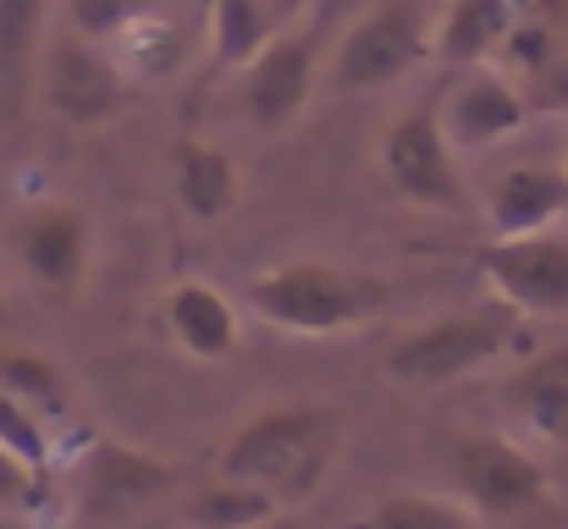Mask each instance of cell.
<instances>
[{
	"label": "cell",
	"instance_id": "obj_12",
	"mask_svg": "<svg viewBox=\"0 0 568 529\" xmlns=\"http://www.w3.org/2000/svg\"><path fill=\"white\" fill-rule=\"evenodd\" d=\"M568 215V166H508L486 187V226L497 237H541Z\"/></svg>",
	"mask_w": 568,
	"mask_h": 529
},
{
	"label": "cell",
	"instance_id": "obj_11",
	"mask_svg": "<svg viewBox=\"0 0 568 529\" xmlns=\"http://www.w3.org/2000/svg\"><path fill=\"white\" fill-rule=\"evenodd\" d=\"M22 271L50 287V293H72L89 271V215L78 204H39L17 221L11 232Z\"/></svg>",
	"mask_w": 568,
	"mask_h": 529
},
{
	"label": "cell",
	"instance_id": "obj_18",
	"mask_svg": "<svg viewBox=\"0 0 568 529\" xmlns=\"http://www.w3.org/2000/svg\"><path fill=\"white\" fill-rule=\"evenodd\" d=\"M287 17L271 0H204V44L221 72H243Z\"/></svg>",
	"mask_w": 568,
	"mask_h": 529
},
{
	"label": "cell",
	"instance_id": "obj_1",
	"mask_svg": "<svg viewBox=\"0 0 568 529\" xmlns=\"http://www.w3.org/2000/svg\"><path fill=\"white\" fill-rule=\"evenodd\" d=\"M343 436H348V425L326 403L265 408V414L243 419L226 436V447L215 458V475L265 491L287 513V508H304L326 486L332 464L343 458Z\"/></svg>",
	"mask_w": 568,
	"mask_h": 529
},
{
	"label": "cell",
	"instance_id": "obj_20",
	"mask_svg": "<svg viewBox=\"0 0 568 529\" xmlns=\"http://www.w3.org/2000/svg\"><path fill=\"white\" fill-rule=\"evenodd\" d=\"M282 508L254 491V486H237V480H221L215 486H199L189 502H183V525L189 529H265Z\"/></svg>",
	"mask_w": 568,
	"mask_h": 529
},
{
	"label": "cell",
	"instance_id": "obj_9",
	"mask_svg": "<svg viewBox=\"0 0 568 529\" xmlns=\"http://www.w3.org/2000/svg\"><path fill=\"white\" fill-rule=\"evenodd\" d=\"M486 287L519 315H564L568 309V243L558 237H491L469 248Z\"/></svg>",
	"mask_w": 568,
	"mask_h": 529
},
{
	"label": "cell",
	"instance_id": "obj_15",
	"mask_svg": "<svg viewBox=\"0 0 568 529\" xmlns=\"http://www.w3.org/2000/svg\"><path fill=\"white\" fill-rule=\"evenodd\" d=\"M172 187H178V204L204 226H215L237 210V166L210 139H178L172 144Z\"/></svg>",
	"mask_w": 568,
	"mask_h": 529
},
{
	"label": "cell",
	"instance_id": "obj_13",
	"mask_svg": "<svg viewBox=\"0 0 568 529\" xmlns=\"http://www.w3.org/2000/svg\"><path fill=\"white\" fill-rule=\"evenodd\" d=\"M161 321H166V332H172V343L199 358V364H221V358H232L237 353V337H243V326H237V304L221 293V287H210V282H178L166 298H161Z\"/></svg>",
	"mask_w": 568,
	"mask_h": 529
},
{
	"label": "cell",
	"instance_id": "obj_6",
	"mask_svg": "<svg viewBox=\"0 0 568 529\" xmlns=\"http://www.w3.org/2000/svg\"><path fill=\"white\" fill-rule=\"evenodd\" d=\"M508 343V321L491 315V309H475V315H447V321H430V326H414L403 332L381 369L403 386H442V380H458L480 364H491Z\"/></svg>",
	"mask_w": 568,
	"mask_h": 529
},
{
	"label": "cell",
	"instance_id": "obj_26",
	"mask_svg": "<svg viewBox=\"0 0 568 529\" xmlns=\"http://www.w3.org/2000/svg\"><path fill=\"white\" fill-rule=\"evenodd\" d=\"M139 11H150V0H72V22H78V33H89V39H111L128 17H139Z\"/></svg>",
	"mask_w": 568,
	"mask_h": 529
},
{
	"label": "cell",
	"instance_id": "obj_3",
	"mask_svg": "<svg viewBox=\"0 0 568 529\" xmlns=\"http://www.w3.org/2000/svg\"><path fill=\"white\" fill-rule=\"evenodd\" d=\"M321 55H326V22L321 17L298 22L293 17L237 72L243 78V111H248V122L260 133H287L304 116V105H310V94L321 83Z\"/></svg>",
	"mask_w": 568,
	"mask_h": 529
},
{
	"label": "cell",
	"instance_id": "obj_28",
	"mask_svg": "<svg viewBox=\"0 0 568 529\" xmlns=\"http://www.w3.org/2000/svg\"><path fill=\"white\" fill-rule=\"evenodd\" d=\"M6 321H11V315H6V298H0V326H6Z\"/></svg>",
	"mask_w": 568,
	"mask_h": 529
},
{
	"label": "cell",
	"instance_id": "obj_24",
	"mask_svg": "<svg viewBox=\"0 0 568 529\" xmlns=\"http://www.w3.org/2000/svg\"><path fill=\"white\" fill-rule=\"evenodd\" d=\"M0 447L11 452V458H22L28 469H50V436H44V419L22 403V397H11L6 386H0Z\"/></svg>",
	"mask_w": 568,
	"mask_h": 529
},
{
	"label": "cell",
	"instance_id": "obj_19",
	"mask_svg": "<svg viewBox=\"0 0 568 529\" xmlns=\"http://www.w3.org/2000/svg\"><path fill=\"white\" fill-rule=\"evenodd\" d=\"M44 22H50V0H0V94H6V105H22L33 89Z\"/></svg>",
	"mask_w": 568,
	"mask_h": 529
},
{
	"label": "cell",
	"instance_id": "obj_4",
	"mask_svg": "<svg viewBox=\"0 0 568 529\" xmlns=\"http://www.w3.org/2000/svg\"><path fill=\"white\" fill-rule=\"evenodd\" d=\"M33 89H39V100H44L61 122H72V128H100V122L122 116V105H128V94H133V83H128V72L111 61V50H105L100 39L78 33V28L44 39L39 67H33Z\"/></svg>",
	"mask_w": 568,
	"mask_h": 529
},
{
	"label": "cell",
	"instance_id": "obj_25",
	"mask_svg": "<svg viewBox=\"0 0 568 529\" xmlns=\"http://www.w3.org/2000/svg\"><path fill=\"white\" fill-rule=\"evenodd\" d=\"M39 502H44V475L0 447V508L6 513H33Z\"/></svg>",
	"mask_w": 568,
	"mask_h": 529
},
{
	"label": "cell",
	"instance_id": "obj_22",
	"mask_svg": "<svg viewBox=\"0 0 568 529\" xmlns=\"http://www.w3.org/2000/svg\"><path fill=\"white\" fill-rule=\"evenodd\" d=\"M0 386H6L11 397H22L33 414H39V408H44V414H61V408H67V375L33 348L0 353Z\"/></svg>",
	"mask_w": 568,
	"mask_h": 529
},
{
	"label": "cell",
	"instance_id": "obj_8",
	"mask_svg": "<svg viewBox=\"0 0 568 529\" xmlns=\"http://www.w3.org/2000/svg\"><path fill=\"white\" fill-rule=\"evenodd\" d=\"M453 480L464 491V508L480 513V519H514V513L541 508V497H547L541 464L525 447H514L508 436H491V430L458 436V447H453Z\"/></svg>",
	"mask_w": 568,
	"mask_h": 529
},
{
	"label": "cell",
	"instance_id": "obj_23",
	"mask_svg": "<svg viewBox=\"0 0 568 529\" xmlns=\"http://www.w3.org/2000/svg\"><path fill=\"white\" fill-rule=\"evenodd\" d=\"M365 529H469V508L447 497H425V491H397L371 508Z\"/></svg>",
	"mask_w": 568,
	"mask_h": 529
},
{
	"label": "cell",
	"instance_id": "obj_2",
	"mask_svg": "<svg viewBox=\"0 0 568 529\" xmlns=\"http://www.w3.org/2000/svg\"><path fill=\"white\" fill-rule=\"evenodd\" d=\"M243 304L276 332L337 337V332H354V326L376 321L381 304H386V287L376 276L332 265V260H287V265L260 271L243 287Z\"/></svg>",
	"mask_w": 568,
	"mask_h": 529
},
{
	"label": "cell",
	"instance_id": "obj_5",
	"mask_svg": "<svg viewBox=\"0 0 568 529\" xmlns=\"http://www.w3.org/2000/svg\"><path fill=\"white\" fill-rule=\"evenodd\" d=\"M430 55L425 22L408 0H386L371 6L365 17H354L343 28V39L332 44V83L343 94H376L403 83L419 61Z\"/></svg>",
	"mask_w": 568,
	"mask_h": 529
},
{
	"label": "cell",
	"instance_id": "obj_7",
	"mask_svg": "<svg viewBox=\"0 0 568 529\" xmlns=\"http://www.w3.org/2000/svg\"><path fill=\"white\" fill-rule=\"evenodd\" d=\"M381 176L419 210H464L469 187L458 176V150L447 144L436 111H403L381 139Z\"/></svg>",
	"mask_w": 568,
	"mask_h": 529
},
{
	"label": "cell",
	"instance_id": "obj_16",
	"mask_svg": "<svg viewBox=\"0 0 568 529\" xmlns=\"http://www.w3.org/2000/svg\"><path fill=\"white\" fill-rule=\"evenodd\" d=\"M172 486V469L133 452V447H116V441H100L89 458H83V491L100 513H128L150 497H161Z\"/></svg>",
	"mask_w": 568,
	"mask_h": 529
},
{
	"label": "cell",
	"instance_id": "obj_21",
	"mask_svg": "<svg viewBox=\"0 0 568 529\" xmlns=\"http://www.w3.org/2000/svg\"><path fill=\"white\" fill-rule=\"evenodd\" d=\"M111 61L128 72V83H150V78H161L172 61H178V28L150 6V11H139V17H128L116 33H111Z\"/></svg>",
	"mask_w": 568,
	"mask_h": 529
},
{
	"label": "cell",
	"instance_id": "obj_14",
	"mask_svg": "<svg viewBox=\"0 0 568 529\" xmlns=\"http://www.w3.org/2000/svg\"><path fill=\"white\" fill-rule=\"evenodd\" d=\"M525 0H447L430 50L453 67H486L514 33H519Z\"/></svg>",
	"mask_w": 568,
	"mask_h": 529
},
{
	"label": "cell",
	"instance_id": "obj_10",
	"mask_svg": "<svg viewBox=\"0 0 568 529\" xmlns=\"http://www.w3.org/2000/svg\"><path fill=\"white\" fill-rule=\"evenodd\" d=\"M525 116H530L525 94L491 67H464V78L447 89V100L436 111V122L458 155L497 150L503 139H514L525 128Z\"/></svg>",
	"mask_w": 568,
	"mask_h": 529
},
{
	"label": "cell",
	"instance_id": "obj_17",
	"mask_svg": "<svg viewBox=\"0 0 568 529\" xmlns=\"http://www.w3.org/2000/svg\"><path fill=\"white\" fill-rule=\"evenodd\" d=\"M503 397H508V414H514L530 436L564 441L568 447V343L564 348H547L541 358H530V364L503 386Z\"/></svg>",
	"mask_w": 568,
	"mask_h": 529
},
{
	"label": "cell",
	"instance_id": "obj_27",
	"mask_svg": "<svg viewBox=\"0 0 568 529\" xmlns=\"http://www.w3.org/2000/svg\"><path fill=\"white\" fill-rule=\"evenodd\" d=\"M271 6H276V11H282V17L293 22V17H304L310 6H321V0H271Z\"/></svg>",
	"mask_w": 568,
	"mask_h": 529
}]
</instances>
